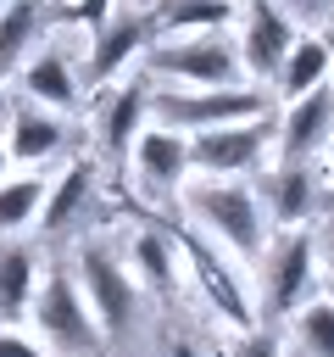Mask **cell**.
I'll use <instances>...</instances> for the list:
<instances>
[{
  "label": "cell",
  "mask_w": 334,
  "mask_h": 357,
  "mask_svg": "<svg viewBox=\"0 0 334 357\" xmlns=\"http://www.w3.org/2000/svg\"><path fill=\"white\" fill-rule=\"evenodd\" d=\"M156 73H173V78H189L200 89H239V45L228 39V28H212V33H184V39H161L145 50Z\"/></svg>",
  "instance_id": "obj_1"
},
{
  "label": "cell",
  "mask_w": 334,
  "mask_h": 357,
  "mask_svg": "<svg viewBox=\"0 0 334 357\" xmlns=\"http://www.w3.org/2000/svg\"><path fill=\"white\" fill-rule=\"evenodd\" d=\"M262 112H267V100L256 89H161V95H150L156 128H173V134H206V128L245 123Z\"/></svg>",
  "instance_id": "obj_2"
},
{
  "label": "cell",
  "mask_w": 334,
  "mask_h": 357,
  "mask_svg": "<svg viewBox=\"0 0 334 357\" xmlns=\"http://www.w3.org/2000/svg\"><path fill=\"white\" fill-rule=\"evenodd\" d=\"M33 324L45 329V340L50 346H61V351H95L100 346V324H95V312H89V301H84V290H78V273H67V268H50L39 284H33Z\"/></svg>",
  "instance_id": "obj_3"
},
{
  "label": "cell",
  "mask_w": 334,
  "mask_h": 357,
  "mask_svg": "<svg viewBox=\"0 0 334 357\" xmlns=\"http://www.w3.org/2000/svg\"><path fill=\"white\" fill-rule=\"evenodd\" d=\"M189 212L217 240H228L239 257H262V212L245 184H200V190H189Z\"/></svg>",
  "instance_id": "obj_4"
},
{
  "label": "cell",
  "mask_w": 334,
  "mask_h": 357,
  "mask_svg": "<svg viewBox=\"0 0 334 357\" xmlns=\"http://www.w3.org/2000/svg\"><path fill=\"white\" fill-rule=\"evenodd\" d=\"M273 117H245V123H223V128H206V134H189V167L223 178V173H245L262 162L267 139H273Z\"/></svg>",
  "instance_id": "obj_5"
},
{
  "label": "cell",
  "mask_w": 334,
  "mask_h": 357,
  "mask_svg": "<svg viewBox=\"0 0 334 357\" xmlns=\"http://www.w3.org/2000/svg\"><path fill=\"white\" fill-rule=\"evenodd\" d=\"M78 284L89 296V312H95L100 335H128L134 329V279L117 268V257L106 245L78 251Z\"/></svg>",
  "instance_id": "obj_6"
},
{
  "label": "cell",
  "mask_w": 334,
  "mask_h": 357,
  "mask_svg": "<svg viewBox=\"0 0 334 357\" xmlns=\"http://www.w3.org/2000/svg\"><path fill=\"white\" fill-rule=\"evenodd\" d=\"M312 257H317L312 234H301V229H289L273 245V257H267V301H262L267 318H284L312 296Z\"/></svg>",
  "instance_id": "obj_7"
},
{
  "label": "cell",
  "mask_w": 334,
  "mask_h": 357,
  "mask_svg": "<svg viewBox=\"0 0 334 357\" xmlns=\"http://www.w3.org/2000/svg\"><path fill=\"white\" fill-rule=\"evenodd\" d=\"M178 251L189 257V273H195V284L206 290V301L234 324V329H250L256 324V312H250V301H245V290H239V279H234V268L200 240V234H189V229H178Z\"/></svg>",
  "instance_id": "obj_8"
},
{
  "label": "cell",
  "mask_w": 334,
  "mask_h": 357,
  "mask_svg": "<svg viewBox=\"0 0 334 357\" xmlns=\"http://www.w3.org/2000/svg\"><path fill=\"white\" fill-rule=\"evenodd\" d=\"M156 45V17H145V11H128V17H111L100 33H95V45H89V84H106V78H117L139 50H150Z\"/></svg>",
  "instance_id": "obj_9"
},
{
  "label": "cell",
  "mask_w": 334,
  "mask_h": 357,
  "mask_svg": "<svg viewBox=\"0 0 334 357\" xmlns=\"http://www.w3.org/2000/svg\"><path fill=\"white\" fill-rule=\"evenodd\" d=\"M328 134H334V89L317 84L312 95L289 100V117L278 128V151H284V162H312L328 145Z\"/></svg>",
  "instance_id": "obj_10"
},
{
  "label": "cell",
  "mask_w": 334,
  "mask_h": 357,
  "mask_svg": "<svg viewBox=\"0 0 334 357\" xmlns=\"http://www.w3.org/2000/svg\"><path fill=\"white\" fill-rule=\"evenodd\" d=\"M289 45H295L289 17L273 11L267 0H256V6H250V22H245V39H239V67H245L250 78H278Z\"/></svg>",
  "instance_id": "obj_11"
},
{
  "label": "cell",
  "mask_w": 334,
  "mask_h": 357,
  "mask_svg": "<svg viewBox=\"0 0 334 357\" xmlns=\"http://www.w3.org/2000/svg\"><path fill=\"white\" fill-rule=\"evenodd\" d=\"M134 162H139V178L145 190L156 195H173L189 173V134H173V128H145L134 139Z\"/></svg>",
  "instance_id": "obj_12"
},
{
  "label": "cell",
  "mask_w": 334,
  "mask_h": 357,
  "mask_svg": "<svg viewBox=\"0 0 334 357\" xmlns=\"http://www.w3.org/2000/svg\"><path fill=\"white\" fill-rule=\"evenodd\" d=\"M145 117H150V89H145V84L117 89L111 106L100 112V145H106V156H111L117 167L134 156V134H145Z\"/></svg>",
  "instance_id": "obj_13"
},
{
  "label": "cell",
  "mask_w": 334,
  "mask_h": 357,
  "mask_svg": "<svg viewBox=\"0 0 334 357\" xmlns=\"http://www.w3.org/2000/svg\"><path fill=\"white\" fill-rule=\"evenodd\" d=\"M61 139H67V128H61L45 106L22 100V106L11 112V139H6V156H17V162H45L50 151H61Z\"/></svg>",
  "instance_id": "obj_14"
},
{
  "label": "cell",
  "mask_w": 334,
  "mask_h": 357,
  "mask_svg": "<svg viewBox=\"0 0 334 357\" xmlns=\"http://www.w3.org/2000/svg\"><path fill=\"white\" fill-rule=\"evenodd\" d=\"M22 89H28V100H33V106H50V112L78 106V84H72V73H67V56H61V50H39V56L22 67Z\"/></svg>",
  "instance_id": "obj_15"
},
{
  "label": "cell",
  "mask_w": 334,
  "mask_h": 357,
  "mask_svg": "<svg viewBox=\"0 0 334 357\" xmlns=\"http://www.w3.org/2000/svg\"><path fill=\"white\" fill-rule=\"evenodd\" d=\"M89 201H95V167L78 156V162L56 178V190L45 195V234H61L67 223H78V218L89 212Z\"/></svg>",
  "instance_id": "obj_16"
},
{
  "label": "cell",
  "mask_w": 334,
  "mask_h": 357,
  "mask_svg": "<svg viewBox=\"0 0 334 357\" xmlns=\"http://www.w3.org/2000/svg\"><path fill=\"white\" fill-rule=\"evenodd\" d=\"M328 67H334V50L323 39H295L289 56H284V67H278V95L284 100L312 95L317 84H328Z\"/></svg>",
  "instance_id": "obj_17"
},
{
  "label": "cell",
  "mask_w": 334,
  "mask_h": 357,
  "mask_svg": "<svg viewBox=\"0 0 334 357\" xmlns=\"http://www.w3.org/2000/svg\"><path fill=\"white\" fill-rule=\"evenodd\" d=\"M312 162H284L273 173V218L278 223H306L317 206V184H312Z\"/></svg>",
  "instance_id": "obj_18"
},
{
  "label": "cell",
  "mask_w": 334,
  "mask_h": 357,
  "mask_svg": "<svg viewBox=\"0 0 334 357\" xmlns=\"http://www.w3.org/2000/svg\"><path fill=\"white\" fill-rule=\"evenodd\" d=\"M239 17V0H167L156 11V28L167 33H212Z\"/></svg>",
  "instance_id": "obj_19"
},
{
  "label": "cell",
  "mask_w": 334,
  "mask_h": 357,
  "mask_svg": "<svg viewBox=\"0 0 334 357\" xmlns=\"http://www.w3.org/2000/svg\"><path fill=\"white\" fill-rule=\"evenodd\" d=\"M134 268H139V279H145L156 296H173V284H178L173 234H161V229H145V234H134Z\"/></svg>",
  "instance_id": "obj_20"
},
{
  "label": "cell",
  "mask_w": 334,
  "mask_h": 357,
  "mask_svg": "<svg viewBox=\"0 0 334 357\" xmlns=\"http://www.w3.org/2000/svg\"><path fill=\"white\" fill-rule=\"evenodd\" d=\"M33 33H39V6L33 0H6V11H0V78L22 67Z\"/></svg>",
  "instance_id": "obj_21"
},
{
  "label": "cell",
  "mask_w": 334,
  "mask_h": 357,
  "mask_svg": "<svg viewBox=\"0 0 334 357\" xmlns=\"http://www.w3.org/2000/svg\"><path fill=\"white\" fill-rule=\"evenodd\" d=\"M33 284H39V279H33V251L6 245V251H0V324L17 318V312H28Z\"/></svg>",
  "instance_id": "obj_22"
},
{
  "label": "cell",
  "mask_w": 334,
  "mask_h": 357,
  "mask_svg": "<svg viewBox=\"0 0 334 357\" xmlns=\"http://www.w3.org/2000/svg\"><path fill=\"white\" fill-rule=\"evenodd\" d=\"M45 201V178H0V229H28Z\"/></svg>",
  "instance_id": "obj_23"
},
{
  "label": "cell",
  "mask_w": 334,
  "mask_h": 357,
  "mask_svg": "<svg viewBox=\"0 0 334 357\" xmlns=\"http://www.w3.org/2000/svg\"><path fill=\"white\" fill-rule=\"evenodd\" d=\"M295 329H301V346L312 357H334V301H312Z\"/></svg>",
  "instance_id": "obj_24"
},
{
  "label": "cell",
  "mask_w": 334,
  "mask_h": 357,
  "mask_svg": "<svg viewBox=\"0 0 334 357\" xmlns=\"http://www.w3.org/2000/svg\"><path fill=\"white\" fill-rule=\"evenodd\" d=\"M61 17H67V22H84V28H95V33H100V28L111 22V0H67V6H61Z\"/></svg>",
  "instance_id": "obj_25"
},
{
  "label": "cell",
  "mask_w": 334,
  "mask_h": 357,
  "mask_svg": "<svg viewBox=\"0 0 334 357\" xmlns=\"http://www.w3.org/2000/svg\"><path fill=\"white\" fill-rule=\"evenodd\" d=\"M228 357H278V335H273V329H245Z\"/></svg>",
  "instance_id": "obj_26"
},
{
  "label": "cell",
  "mask_w": 334,
  "mask_h": 357,
  "mask_svg": "<svg viewBox=\"0 0 334 357\" xmlns=\"http://www.w3.org/2000/svg\"><path fill=\"white\" fill-rule=\"evenodd\" d=\"M0 357H45L33 340H22V335H11V329H0Z\"/></svg>",
  "instance_id": "obj_27"
},
{
  "label": "cell",
  "mask_w": 334,
  "mask_h": 357,
  "mask_svg": "<svg viewBox=\"0 0 334 357\" xmlns=\"http://www.w3.org/2000/svg\"><path fill=\"white\" fill-rule=\"evenodd\" d=\"M167 357H200V346H195V340H173V346H167Z\"/></svg>",
  "instance_id": "obj_28"
},
{
  "label": "cell",
  "mask_w": 334,
  "mask_h": 357,
  "mask_svg": "<svg viewBox=\"0 0 334 357\" xmlns=\"http://www.w3.org/2000/svg\"><path fill=\"white\" fill-rule=\"evenodd\" d=\"M323 262H328V273H334V218H328V229H323Z\"/></svg>",
  "instance_id": "obj_29"
},
{
  "label": "cell",
  "mask_w": 334,
  "mask_h": 357,
  "mask_svg": "<svg viewBox=\"0 0 334 357\" xmlns=\"http://www.w3.org/2000/svg\"><path fill=\"white\" fill-rule=\"evenodd\" d=\"M323 45H328V50H334V28H328V33H323Z\"/></svg>",
  "instance_id": "obj_30"
},
{
  "label": "cell",
  "mask_w": 334,
  "mask_h": 357,
  "mask_svg": "<svg viewBox=\"0 0 334 357\" xmlns=\"http://www.w3.org/2000/svg\"><path fill=\"white\" fill-rule=\"evenodd\" d=\"M0 173H6V151H0Z\"/></svg>",
  "instance_id": "obj_31"
},
{
  "label": "cell",
  "mask_w": 334,
  "mask_h": 357,
  "mask_svg": "<svg viewBox=\"0 0 334 357\" xmlns=\"http://www.w3.org/2000/svg\"><path fill=\"white\" fill-rule=\"evenodd\" d=\"M328 156H334V134H328Z\"/></svg>",
  "instance_id": "obj_32"
},
{
  "label": "cell",
  "mask_w": 334,
  "mask_h": 357,
  "mask_svg": "<svg viewBox=\"0 0 334 357\" xmlns=\"http://www.w3.org/2000/svg\"><path fill=\"white\" fill-rule=\"evenodd\" d=\"M0 11H6V0H0Z\"/></svg>",
  "instance_id": "obj_33"
},
{
  "label": "cell",
  "mask_w": 334,
  "mask_h": 357,
  "mask_svg": "<svg viewBox=\"0 0 334 357\" xmlns=\"http://www.w3.org/2000/svg\"><path fill=\"white\" fill-rule=\"evenodd\" d=\"M61 6H67V0H61Z\"/></svg>",
  "instance_id": "obj_34"
}]
</instances>
